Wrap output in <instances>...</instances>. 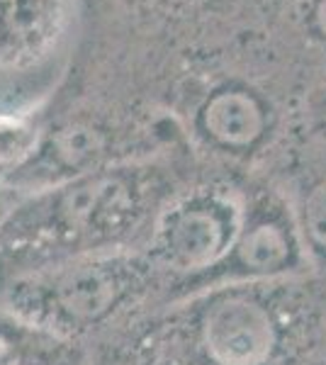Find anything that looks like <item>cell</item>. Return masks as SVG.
Masks as SVG:
<instances>
[{
	"instance_id": "cell-7",
	"label": "cell",
	"mask_w": 326,
	"mask_h": 365,
	"mask_svg": "<svg viewBox=\"0 0 326 365\" xmlns=\"http://www.w3.org/2000/svg\"><path fill=\"white\" fill-rule=\"evenodd\" d=\"M203 120L212 139L234 149L253 144L265 127L263 110L258 108L256 100L244 93H222L212 98L205 108Z\"/></svg>"
},
{
	"instance_id": "cell-6",
	"label": "cell",
	"mask_w": 326,
	"mask_h": 365,
	"mask_svg": "<svg viewBox=\"0 0 326 365\" xmlns=\"http://www.w3.org/2000/svg\"><path fill=\"white\" fill-rule=\"evenodd\" d=\"M0 365H88L76 339L25 319L0 302Z\"/></svg>"
},
{
	"instance_id": "cell-10",
	"label": "cell",
	"mask_w": 326,
	"mask_h": 365,
	"mask_svg": "<svg viewBox=\"0 0 326 365\" xmlns=\"http://www.w3.org/2000/svg\"><path fill=\"white\" fill-rule=\"evenodd\" d=\"M103 154V139L98 132L86 127H71L63 129L61 134L54 139V158L58 166L73 170V178L83 175L96 156Z\"/></svg>"
},
{
	"instance_id": "cell-4",
	"label": "cell",
	"mask_w": 326,
	"mask_h": 365,
	"mask_svg": "<svg viewBox=\"0 0 326 365\" xmlns=\"http://www.w3.org/2000/svg\"><path fill=\"white\" fill-rule=\"evenodd\" d=\"M244 212L246 202L234 192H188L158 210L141 251L170 285L188 287L180 297L193 295L229 258Z\"/></svg>"
},
{
	"instance_id": "cell-8",
	"label": "cell",
	"mask_w": 326,
	"mask_h": 365,
	"mask_svg": "<svg viewBox=\"0 0 326 365\" xmlns=\"http://www.w3.org/2000/svg\"><path fill=\"white\" fill-rule=\"evenodd\" d=\"M295 220L310 261H326V175H319L300 192Z\"/></svg>"
},
{
	"instance_id": "cell-9",
	"label": "cell",
	"mask_w": 326,
	"mask_h": 365,
	"mask_svg": "<svg viewBox=\"0 0 326 365\" xmlns=\"http://www.w3.org/2000/svg\"><path fill=\"white\" fill-rule=\"evenodd\" d=\"M39 149V132L20 117L0 115V173H17Z\"/></svg>"
},
{
	"instance_id": "cell-2",
	"label": "cell",
	"mask_w": 326,
	"mask_h": 365,
	"mask_svg": "<svg viewBox=\"0 0 326 365\" xmlns=\"http://www.w3.org/2000/svg\"><path fill=\"white\" fill-rule=\"evenodd\" d=\"M270 282H231L180 297L149 341L151 365H287V314Z\"/></svg>"
},
{
	"instance_id": "cell-1",
	"label": "cell",
	"mask_w": 326,
	"mask_h": 365,
	"mask_svg": "<svg viewBox=\"0 0 326 365\" xmlns=\"http://www.w3.org/2000/svg\"><path fill=\"white\" fill-rule=\"evenodd\" d=\"M156 215L136 182L110 170L46 187L0 225V285L81 256L144 249Z\"/></svg>"
},
{
	"instance_id": "cell-5",
	"label": "cell",
	"mask_w": 326,
	"mask_h": 365,
	"mask_svg": "<svg viewBox=\"0 0 326 365\" xmlns=\"http://www.w3.org/2000/svg\"><path fill=\"white\" fill-rule=\"evenodd\" d=\"M307 263L310 253L302 241L295 210L282 202H251L246 205L244 225L229 258L200 290L231 282L292 280L305 273Z\"/></svg>"
},
{
	"instance_id": "cell-3",
	"label": "cell",
	"mask_w": 326,
	"mask_h": 365,
	"mask_svg": "<svg viewBox=\"0 0 326 365\" xmlns=\"http://www.w3.org/2000/svg\"><path fill=\"white\" fill-rule=\"evenodd\" d=\"M163 280L141 249H120L3 282L0 302L49 331L78 341L144 304Z\"/></svg>"
}]
</instances>
